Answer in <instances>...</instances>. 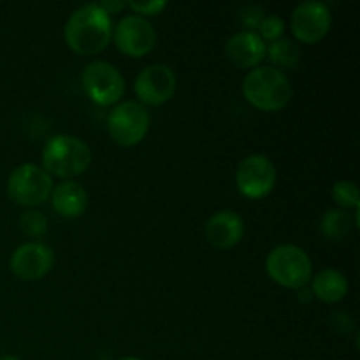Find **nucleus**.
Instances as JSON below:
<instances>
[{
  "label": "nucleus",
  "instance_id": "obj_21",
  "mask_svg": "<svg viewBox=\"0 0 360 360\" xmlns=\"http://www.w3.org/2000/svg\"><path fill=\"white\" fill-rule=\"evenodd\" d=\"M285 32V21L281 20L276 14H267V16L262 18L259 28H257V34L260 35L264 42H274L278 39L283 37Z\"/></svg>",
  "mask_w": 360,
  "mask_h": 360
},
{
  "label": "nucleus",
  "instance_id": "obj_12",
  "mask_svg": "<svg viewBox=\"0 0 360 360\" xmlns=\"http://www.w3.org/2000/svg\"><path fill=\"white\" fill-rule=\"evenodd\" d=\"M55 266V253L48 245L39 241L18 246L9 259L14 276L23 281H35L44 278Z\"/></svg>",
  "mask_w": 360,
  "mask_h": 360
},
{
  "label": "nucleus",
  "instance_id": "obj_26",
  "mask_svg": "<svg viewBox=\"0 0 360 360\" xmlns=\"http://www.w3.org/2000/svg\"><path fill=\"white\" fill-rule=\"evenodd\" d=\"M0 360H21L16 355H0Z\"/></svg>",
  "mask_w": 360,
  "mask_h": 360
},
{
  "label": "nucleus",
  "instance_id": "obj_22",
  "mask_svg": "<svg viewBox=\"0 0 360 360\" xmlns=\"http://www.w3.org/2000/svg\"><path fill=\"white\" fill-rule=\"evenodd\" d=\"M127 7L134 11L137 16H157L160 11L167 7L165 0H148V2H127Z\"/></svg>",
  "mask_w": 360,
  "mask_h": 360
},
{
  "label": "nucleus",
  "instance_id": "obj_1",
  "mask_svg": "<svg viewBox=\"0 0 360 360\" xmlns=\"http://www.w3.org/2000/svg\"><path fill=\"white\" fill-rule=\"evenodd\" d=\"M63 35L67 46L77 55H98L111 42L112 20L98 4H86L70 14Z\"/></svg>",
  "mask_w": 360,
  "mask_h": 360
},
{
  "label": "nucleus",
  "instance_id": "obj_9",
  "mask_svg": "<svg viewBox=\"0 0 360 360\" xmlns=\"http://www.w3.org/2000/svg\"><path fill=\"white\" fill-rule=\"evenodd\" d=\"M112 39L120 51L127 56L141 58L155 48L157 32L146 18L127 14L116 23V27H112Z\"/></svg>",
  "mask_w": 360,
  "mask_h": 360
},
{
  "label": "nucleus",
  "instance_id": "obj_10",
  "mask_svg": "<svg viewBox=\"0 0 360 360\" xmlns=\"http://www.w3.org/2000/svg\"><path fill=\"white\" fill-rule=\"evenodd\" d=\"M176 86H178V79H176L174 70L164 63L144 67L134 81V91L139 98V104L143 105L165 104L172 98Z\"/></svg>",
  "mask_w": 360,
  "mask_h": 360
},
{
  "label": "nucleus",
  "instance_id": "obj_19",
  "mask_svg": "<svg viewBox=\"0 0 360 360\" xmlns=\"http://www.w3.org/2000/svg\"><path fill=\"white\" fill-rule=\"evenodd\" d=\"M333 199L340 206V210H357L360 207L359 188L354 181L341 179L333 186Z\"/></svg>",
  "mask_w": 360,
  "mask_h": 360
},
{
  "label": "nucleus",
  "instance_id": "obj_16",
  "mask_svg": "<svg viewBox=\"0 0 360 360\" xmlns=\"http://www.w3.org/2000/svg\"><path fill=\"white\" fill-rule=\"evenodd\" d=\"M311 294L327 304H334L347 297L348 280L341 271L326 267L311 278Z\"/></svg>",
  "mask_w": 360,
  "mask_h": 360
},
{
  "label": "nucleus",
  "instance_id": "obj_18",
  "mask_svg": "<svg viewBox=\"0 0 360 360\" xmlns=\"http://www.w3.org/2000/svg\"><path fill=\"white\" fill-rule=\"evenodd\" d=\"M354 221L348 211L345 210H327L320 218V232L330 241H341L350 234Z\"/></svg>",
  "mask_w": 360,
  "mask_h": 360
},
{
  "label": "nucleus",
  "instance_id": "obj_8",
  "mask_svg": "<svg viewBox=\"0 0 360 360\" xmlns=\"http://www.w3.org/2000/svg\"><path fill=\"white\" fill-rule=\"evenodd\" d=\"M276 167L266 155L253 153L243 158L236 171V186L246 199H264L276 186Z\"/></svg>",
  "mask_w": 360,
  "mask_h": 360
},
{
  "label": "nucleus",
  "instance_id": "obj_27",
  "mask_svg": "<svg viewBox=\"0 0 360 360\" xmlns=\"http://www.w3.org/2000/svg\"><path fill=\"white\" fill-rule=\"evenodd\" d=\"M122 360H143V359H137V357H127V359H122Z\"/></svg>",
  "mask_w": 360,
  "mask_h": 360
},
{
  "label": "nucleus",
  "instance_id": "obj_3",
  "mask_svg": "<svg viewBox=\"0 0 360 360\" xmlns=\"http://www.w3.org/2000/svg\"><path fill=\"white\" fill-rule=\"evenodd\" d=\"M90 146L83 139L69 134H58L46 141L42 148V169L49 176L62 178L63 181L83 174L91 165Z\"/></svg>",
  "mask_w": 360,
  "mask_h": 360
},
{
  "label": "nucleus",
  "instance_id": "obj_4",
  "mask_svg": "<svg viewBox=\"0 0 360 360\" xmlns=\"http://www.w3.org/2000/svg\"><path fill=\"white\" fill-rule=\"evenodd\" d=\"M266 271L274 283L299 290L313 278V264L308 253L297 245H278L266 259Z\"/></svg>",
  "mask_w": 360,
  "mask_h": 360
},
{
  "label": "nucleus",
  "instance_id": "obj_25",
  "mask_svg": "<svg viewBox=\"0 0 360 360\" xmlns=\"http://www.w3.org/2000/svg\"><path fill=\"white\" fill-rule=\"evenodd\" d=\"M98 6L111 16V14L120 13V11L125 9L127 2H122V0H102V2H98Z\"/></svg>",
  "mask_w": 360,
  "mask_h": 360
},
{
  "label": "nucleus",
  "instance_id": "obj_2",
  "mask_svg": "<svg viewBox=\"0 0 360 360\" xmlns=\"http://www.w3.org/2000/svg\"><path fill=\"white\" fill-rule=\"evenodd\" d=\"M243 95L260 111H281L290 104L292 84L283 70L271 65H259L243 79Z\"/></svg>",
  "mask_w": 360,
  "mask_h": 360
},
{
  "label": "nucleus",
  "instance_id": "obj_11",
  "mask_svg": "<svg viewBox=\"0 0 360 360\" xmlns=\"http://www.w3.org/2000/svg\"><path fill=\"white\" fill-rule=\"evenodd\" d=\"M330 23H333V16H330L329 6L320 0L299 4L292 13L290 20L292 34L304 44H316L322 41L329 34Z\"/></svg>",
  "mask_w": 360,
  "mask_h": 360
},
{
  "label": "nucleus",
  "instance_id": "obj_14",
  "mask_svg": "<svg viewBox=\"0 0 360 360\" xmlns=\"http://www.w3.org/2000/svg\"><path fill=\"white\" fill-rule=\"evenodd\" d=\"M204 234L210 245L218 250H229L239 245L245 236V221L238 213L231 210L217 211L210 220L206 221Z\"/></svg>",
  "mask_w": 360,
  "mask_h": 360
},
{
  "label": "nucleus",
  "instance_id": "obj_24",
  "mask_svg": "<svg viewBox=\"0 0 360 360\" xmlns=\"http://www.w3.org/2000/svg\"><path fill=\"white\" fill-rule=\"evenodd\" d=\"M345 322H352L350 315H347V313H334V315H330V326H333L338 333L350 334L354 327L345 326Z\"/></svg>",
  "mask_w": 360,
  "mask_h": 360
},
{
  "label": "nucleus",
  "instance_id": "obj_20",
  "mask_svg": "<svg viewBox=\"0 0 360 360\" xmlns=\"http://www.w3.org/2000/svg\"><path fill=\"white\" fill-rule=\"evenodd\" d=\"M20 227L28 238H42L48 232V218L37 210H27L20 214Z\"/></svg>",
  "mask_w": 360,
  "mask_h": 360
},
{
  "label": "nucleus",
  "instance_id": "obj_5",
  "mask_svg": "<svg viewBox=\"0 0 360 360\" xmlns=\"http://www.w3.org/2000/svg\"><path fill=\"white\" fill-rule=\"evenodd\" d=\"M53 178L37 164H21L7 179V193L16 204L34 207L44 204L53 192Z\"/></svg>",
  "mask_w": 360,
  "mask_h": 360
},
{
  "label": "nucleus",
  "instance_id": "obj_13",
  "mask_svg": "<svg viewBox=\"0 0 360 360\" xmlns=\"http://www.w3.org/2000/svg\"><path fill=\"white\" fill-rule=\"evenodd\" d=\"M266 42L257 32L243 30L225 42V56L238 69H255L266 58Z\"/></svg>",
  "mask_w": 360,
  "mask_h": 360
},
{
  "label": "nucleus",
  "instance_id": "obj_15",
  "mask_svg": "<svg viewBox=\"0 0 360 360\" xmlns=\"http://www.w3.org/2000/svg\"><path fill=\"white\" fill-rule=\"evenodd\" d=\"M51 206L60 217L76 218L86 211L88 207V193L77 181L67 179L53 186L51 192Z\"/></svg>",
  "mask_w": 360,
  "mask_h": 360
},
{
  "label": "nucleus",
  "instance_id": "obj_6",
  "mask_svg": "<svg viewBox=\"0 0 360 360\" xmlns=\"http://www.w3.org/2000/svg\"><path fill=\"white\" fill-rule=\"evenodd\" d=\"M81 84L91 102L108 108L116 104L125 94V77L104 60H94L81 72Z\"/></svg>",
  "mask_w": 360,
  "mask_h": 360
},
{
  "label": "nucleus",
  "instance_id": "obj_7",
  "mask_svg": "<svg viewBox=\"0 0 360 360\" xmlns=\"http://www.w3.org/2000/svg\"><path fill=\"white\" fill-rule=\"evenodd\" d=\"M150 130V112L143 104L127 101L116 105L108 116V132L120 146H136Z\"/></svg>",
  "mask_w": 360,
  "mask_h": 360
},
{
  "label": "nucleus",
  "instance_id": "obj_23",
  "mask_svg": "<svg viewBox=\"0 0 360 360\" xmlns=\"http://www.w3.org/2000/svg\"><path fill=\"white\" fill-rule=\"evenodd\" d=\"M264 16H266V14H264L262 7L259 6H246L245 9L241 11V21L245 27H248V32H255Z\"/></svg>",
  "mask_w": 360,
  "mask_h": 360
},
{
  "label": "nucleus",
  "instance_id": "obj_17",
  "mask_svg": "<svg viewBox=\"0 0 360 360\" xmlns=\"http://www.w3.org/2000/svg\"><path fill=\"white\" fill-rule=\"evenodd\" d=\"M266 58H269V62L276 65V69H292L301 60V49L294 39L281 37L269 42L266 48Z\"/></svg>",
  "mask_w": 360,
  "mask_h": 360
}]
</instances>
